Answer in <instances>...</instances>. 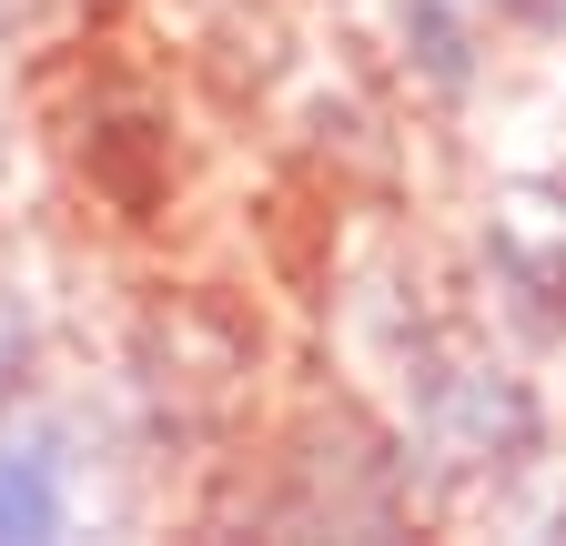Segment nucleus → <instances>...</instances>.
<instances>
[{"label": "nucleus", "mask_w": 566, "mask_h": 546, "mask_svg": "<svg viewBox=\"0 0 566 546\" xmlns=\"http://www.w3.org/2000/svg\"><path fill=\"white\" fill-rule=\"evenodd\" d=\"M21 365H31V304L0 294V405L21 395Z\"/></svg>", "instance_id": "5"}, {"label": "nucleus", "mask_w": 566, "mask_h": 546, "mask_svg": "<svg viewBox=\"0 0 566 546\" xmlns=\"http://www.w3.org/2000/svg\"><path fill=\"white\" fill-rule=\"evenodd\" d=\"M495 11H516V21H566V0H495Z\"/></svg>", "instance_id": "6"}, {"label": "nucleus", "mask_w": 566, "mask_h": 546, "mask_svg": "<svg viewBox=\"0 0 566 546\" xmlns=\"http://www.w3.org/2000/svg\"><path fill=\"white\" fill-rule=\"evenodd\" d=\"M0 536H61V465L51 445L0 455Z\"/></svg>", "instance_id": "3"}, {"label": "nucleus", "mask_w": 566, "mask_h": 546, "mask_svg": "<svg viewBox=\"0 0 566 546\" xmlns=\"http://www.w3.org/2000/svg\"><path fill=\"white\" fill-rule=\"evenodd\" d=\"M405 41H424V72H436L446 92L465 82V31H455L446 0H405Z\"/></svg>", "instance_id": "4"}, {"label": "nucleus", "mask_w": 566, "mask_h": 546, "mask_svg": "<svg viewBox=\"0 0 566 546\" xmlns=\"http://www.w3.org/2000/svg\"><path fill=\"white\" fill-rule=\"evenodd\" d=\"M415 426L455 475H516L536 455V435H546L536 395L516 375L475 365V355H424L415 365Z\"/></svg>", "instance_id": "1"}, {"label": "nucleus", "mask_w": 566, "mask_h": 546, "mask_svg": "<svg viewBox=\"0 0 566 546\" xmlns=\"http://www.w3.org/2000/svg\"><path fill=\"white\" fill-rule=\"evenodd\" d=\"M495 284L526 304L536 334L566 324V182H516L495 202Z\"/></svg>", "instance_id": "2"}, {"label": "nucleus", "mask_w": 566, "mask_h": 546, "mask_svg": "<svg viewBox=\"0 0 566 546\" xmlns=\"http://www.w3.org/2000/svg\"><path fill=\"white\" fill-rule=\"evenodd\" d=\"M31 11H41V0H0V31H21Z\"/></svg>", "instance_id": "7"}]
</instances>
